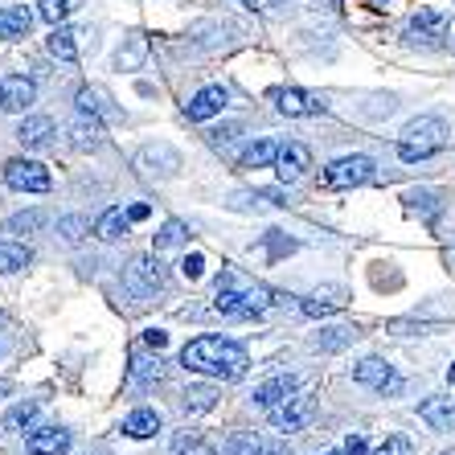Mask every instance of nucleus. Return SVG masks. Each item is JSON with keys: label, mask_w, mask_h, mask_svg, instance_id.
Masks as SVG:
<instances>
[{"label": "nucleus", "mask_w": 455, "mask_h": 455, "mask_svg": "<svg viewBox=\"0 0 455 455\" xmlns=\"http://www.w3.org/2000/svg\"><path fill=\"white\" fill-rule=\"evenodd\" d=\"M180 365L189 373H202V378L213 381H238L251 365L246 349L238 340H226V337H197L180 349Z\"/></svg>", "instance_id": "f257e3e1"}, {"label": "nucleus", "mask_w": 455, "mask_h": 455, "mask_svg": "<svg viewBox=\"0 0 455 455\" xmlns=\"http://www.w3.org/2000/svg\"><path fill=\"white\" fill-rule=\"evenodd\" d=\"M271 304H275L271 291L251 283L238 271H222V275L213 279V312H222L226 320H254V316H263Z\"/></svg>", "instance_id": "f03ea898"}, {"label": "nucleus", "mask_w": 455, "mask_h": 455, "mask_svg": "<svg viewBox=\"0 0 455 455\" xmlns=\"http://www.w3.org/2000/svg\"><path fill=\"white\" fill-rule=\"evenodd\" d=\"M447 144V124L439 116H419L403 127V140H398V160L414 164V160H427Z\"/></svg>", "instance_id": "7ed1b4c3"}, {"label": "nucleus", "mask_w": 455, "mask_h": 455, "mask_svg": "<svg viewBox=\"0 0 455 455\" xmlns=\"http://www.w3.org/2000/svg\"><path fill=\"white\" fill-rule=\"evenodd\" d=\"M373 177H378V164L370 156H337L332 164H324L320 185L324 189H357V185H370Z\"/></svg>", "instance_id": "20e7f679"}, {"label": "nucleus", "mask_w": 455, "mask_h": 455, "mask_svg": "<svg viewBox=\"0 0 455 455\" xmlns=\"http://www.w3.org/2000/svg\"><path fill=\"white\" fill-rule=\"evenodd\" d=\"M4 185L17 193H50V169H45L42 160H4Z\"/></svg>", "instance_id": "39448f33"}, {"label": "nucleus", "mask_w": 455, "mask_h": 455, "mask_svg": "<svg viewBox=\"0 0 455 455\" xmlns=\"http://www.w3.org/2000/svg\"><path fill=\"white\" fill-rule=\"evenodd\" d=\"M353 381H357V386H370V390H378V394L403 390V378H398V370H394L390 361H381V357L357 361V365H353Z\"/></svg>", "instance_id": "423d86ee"}, {"label": "nucleus", "mask_w": 455, "mask_h": 455, "mask_svg": "<svg viewBox=\"0 0 455 455\" xmlns=\"http://www.w3.org/2000/svg\"><path fill=\"white\" fill-rule=\"evenodd\" d=\"M312 411H316V403H312L307 394H291L287 403H279L275 411H267V414H271V427H275V431H304Z\"/></svg>", "instance_id": "0eeeda50"}, {"label": "nucleus", "mask_w": 455, "mask_h": 455, "mask_svg": "<svg viewBox=\"0 0 455 455\" xmlns=\"http://www.w3.org/2000/svg\"><path fill=\"white\" fill-rule=\"evenodd\" d=\"M33 103H37V86H33V78H25V75H4L0 78V111L17 116V111H29Z\"/></svg>", "instance_id": "6e6552de"}, {"label": "nucleus", "mask_w": 455, "mask_h": 455, "mask_svg": "<svg viewBox=\"0 0 455 455\" xmlns=\"http://www.w3.org/2000/svg\"><path fill=\"white\" fill-rule=\"evenodd\" d=\"M136 164L144 169V177H177L180 156H177V148H169V144H144Z\"/></svg>", "instance_id": "1a4fd4ad"}, {"label": "nucleus", "mask_w": 455, "mask_h": 455, "mask_svg": "<svg viewBox=\"0 0 455 455\" xmlns=\"http://www.w3.org/2000/svg\"><path fill=\"white\" fill-rule=\"evenodd\" d=\"M226 103H230V91H226V86H205V91H197V95L185 103V119H193V124H205V119L222 116Z\"/></svg>", "instance_id": "9d476101"}, {"label": "nucleus", "mask_w": 455, "mask_h": 455, "mask_svg": "<svg viewBox=\"0 0 455 455\" xmlns=\"http://www.w3.org/2000/svg\"><path fill=\"white\" fill-rule=\"evenodd\" d=\"M291 394H299V381L291 378V373H279V378H267L263 386H254L251 403L259 406V411H275V406L287 403Z\"/></svg>", "instance_id": "9b49d317"}, {"label": "nucleus", "mask_w": 455, "mask_h": 455, "mask_svg": "<svg viewBox=\"0 0 455 455\" xmlns=\"http://www.w3.org/2000/svg\"><path fill=\"white\" fill-rule=\"evenodd\" d=\"M271 99H275V107L283 111V116H291V119L320 116V111H324V103H320L316 95H307V91H296V86H279V91H271Z\"/></svg>", "instance_id": "f8f14e48"}, {"label": "nucleus", "mask_w": 455, "mask_h": 455, "mask_svg": "<svg viewBox=\"0 0 455 455\" xmlns=\"http://www.w3.org/2000/svg\"><path fill=\"white\" fill-rule=\"evenodd\" d=\"M279 180H299L307 169H312V152H307V144H299V140H287V144H279Z\"/></svg>", "instance_id": "ddd939ff"}, {"label": "nucleus", "mask_w": 455, "mask_h": 455, "mask_svg": "<svg viewBox=\"0 0 455 455\" xmlns=\"http://www.w3.org/2000/svg\"><path fill=\"white\" fill-rule=\"evenodd\" d=\"M439 33H443V12L439 9H419L411 17V21H406V29H403V37L411 45H435V37H439Z\"/></svg>", "instance_id": "4468645a"}, {"label": "nucleus", "mask_w": 455, "mask_h": 455, "mask_svg": "<svg viewBox=\"0 0 455 455\" xmlns=\"http://www.w3.org/2000/svg\"><path fill=\"white\" fill-rule=\"evenodd\" d=\"M25 451L29 455H66L70 451V431H62V427H33L29 439H25Z\"/></svg>", "instance_id": "2eb2a0df"}, {"label": "nucleus", "mask_w": 455, "mask_h": 455, "mask_svg": "<svg viewBox=\"0 0 455 455\" xmlns=\"http://www.w3.org/2000/svg\"><path fill=\"white\" fill-rule=\"evenodd\" d=\"M132 287H136L140 296H152V291H160L164 287V267H160L156 254H140L136 263H132Z\"/></svg>", "instance_id": "dca6fc26"}, {"label": "nucleus", "mask_w": 455, "mask_h": 455, "mask_svg": "<svg viewBox=\"0 0 455 455\" xmlns=\"http://www.w3.org/2000/svg\"><path fill=\"white\" fill-rule=\"evenodd\" d=\"M33 29V12L25 4H4L0 9V42H21Z\"/></svg>", "instance_id": "f3484780"}, {"label": "nucleus", "mask_w": 455, "mask_h": 455, "mask_svg": "<svg viewBox=\"0 0 455 455\" xmlns=\"http://www.w3.org/2000/svg\"><path fill=\"white\" fill-rule=\"evenodd\" d=\"M226 455H291V451H287V443H271V439H263V435L243 431L226 443Z\"/></svg>", "instance_id": "a211bd4d"}, {"label": "nucleus", "mask_w": 455, "mask_h": 455, "mask_svg": "<svg viewBox=\"0 0 455 455\" xmlns=\"http://www.w3.org/2000/svg\"><path fill=\"white\" fill-rule=\"evenodd\" d=\"M419 419H423L427 427H435V431H451L455 427V398H427V403L419 406Z\"/></svg>", "instance_id": "6ab92c4d"}, {"label": "nucleus", "mask_w": 455, "mask_h": 455, "mask_svg": "<svg viewBox=\"0 0 455 455\" xmlns=\"http://www.w3.org/2000/svg\"><path fill=\"white\" fill-rule=\"evenodd\" d=\"M279 160V140H254V144H246V152L238 156V169H271Z\"/></svg>", "instance_id": "aec40b11"}, {"label": "nucleus", "mask_w": 455, "mask_h": 455, "mask_svg": "<svg viewBox=\"0 0 455 455\" xmlns=\"http://www.w3.org/2000/svg\"><path fill=\"white\" fill-rule=\"evenodd\" d=\"M127 230H132V218L124 213V205H111V210H103L95 218V238H103V243H116Z\"/></svg>", "instance_id": "412c9836"}, {"label": "nucleus", "mask_w": 455, "mask_h": 455, "mask_svg": "<svg viewBox=\"0 0 455 455\" xmlns=\"http://www.w3.org/2000/svg\"><path fill=\"white\" fill-rule=\"evenodd\" d=\"M345 304H349V299H345L340 287H324V291H312L299 307H304V316H332V312H340Z\"/></svg>", "instance_id": "4be33fe9"}, {"label": "nucleus", "mask_w": 455, "mask_h": 455, "mask_svg": "<svg viewBox=\"0 0 455 455\" xmlns=\"http://www.w3.org/2000/svg\"><path fill=\"white\" fill-rule=\"evenodd\" d=\"M17 140H21L25 148H45L53 140V119L50 116H29L21 119V127H17Z\"/></svg>", "instance_id": "5701e85b"}, {"label": "nucleus", "mask_w": 455, "mask_h": 455, "mask_svg": "<svg viewBox=\"0 0 455 455\" xmlns=\"http://www.w3.org/2000/svg\"><path fill=\"white\" fill-rule=\"evenodd\" d=\"M70 148H78V152L103 148V124H99L95 116H91V119H78V124L70 127Z\"/></svg>", "instance_id": "b1692460"}, {"label": "nucleus", "mask_w": 455, "mask_h": 455, "mask_svg": "<svg viewBox=\"0 0 455 455\" xmlns=\"http://www.w3.org/2000/svg\"><path fill=\"white\" fill-rule=\"evenodd\" d=\"M124 431L132 435V439H152V435L160 431V414L148 411V406H140V411H132L124 419Z\"/></svg>", "instance_id": "393cba45"}, {"label": "nucleus", "mask_w": 455, "mask_h": 455, "mask_svg": "<svg viewBox=\"0 0 455 455\" xmlns=\"http://www.w3.org/2000/svg\"><path fill=\"white\" fill-rule=\"evenodd\" d=\"M33 263L29 246L21 243H0V275H12V271H25Z\"/></svg>", "instance_id": "a878e982"}, {"label": "nucleus", "mask_w": 455, "mask_h": 455, "mask_svg": "<svg viewBox=\"0 0 455 455\" xmlns=\"http://www.w3.org/2000/svg\"><path fill=\"white\" fill-rule=\"evenodd\" d=\"M50 53H53V58H62L66 66H75V62H78L75 33L66 29V25H53V33H50Z\"/></svg>", "instance_id": "bb28decb"}, {"label": "nucleus", "mask_w": 455, "mask_h": 455, "mask_svg": "<svg viewBox=\"0 0 455 455\" xmlns=\"http://www.w3.org/2000/svg\"><path fill=\"white\" fill-rule=\"evenodd\" d=\"M180 398H185L180 406H185L189 414H205V411H213V406H218V390H213V386H189Z\"/></svg>", "instance_id": "cd10ccee"}, {"label": "nucleus", "mask_w": 455, "mask_h": 455, "mask_svg": "<svg viewBox=\"0 0 455 455\" xmlns=\"http://www.w3.org/2000/svg\"><path fill=\"white\" fill-rule=\"evenodd\" d=\"M50 222L42 210H29V213H12L9 222H4V234H33V230H42V226Z\"/></svg>", "instance_id": "c85d7f7f"}, {"label": "nucleus", "mask_w": 455, "mask_h": 455, "mask_svg": "<svg viewBox=\"0 0 455 455\" xmlns=\"http://www.w3.org/2000/svg\"><path fill=\"white\" fill-rule=\"evenodd\" d=\"M127 378L136 381V386H148V381H160V357H132V370H127Z\"/></svg>", "instance_id": "c756f323"}, {"label": "nucleus", "mask_w": 455, "mask_h": 455, "mask_svg": "<svg viewBox=\"0 0 455 455\" xmlns=\"http://www.w3.org/2000/svg\"><path fill=\"white\" fill-rule=\"evenodd\" d=\"M185 238H189L185 222H164V226H160V234L152 238V246H156V254H160V251H172V246H180Z\"/></svg>", "instance_id": "7c9ffc66"}, {"label": "nucleus", "mask_w": 455, "mask_h": 455, "mask_svg": "<svg viewBox=\"0 0 455 455\" xmlns=\"http://www.w3.org/2000/svg\"><path fill=\"white\" fill-rule=\"evenodd\" d=\"M357 337H361L357 329H324V332L316 337V345H320L324 353H337V349H345V345H353Z\"/></svg>", "instance_id": "2f4dec72"}, {"label": "nucleus", "mask_w": 455, "mask_h": 455, "mask_svg": "<svg viewBox=\"0 0 455 455\" xmlns=\"http://www.w3.org/2000/svg\"><path fill=\"white\" fill-rule=\"evenodd\" d=\"M144 53H148V42H144V37H132V45L116 53V66L119 70H136V66L144 62Z\"/></svg>", "instance_id": "473e14b6"}, {"label": "nucleus", "mask_w": 455, "mask_h": 455, "mask_svg": "<svg viewBox=\"0 0 455 455\" xmlns=\"http://www.w3.org/2000/svg\"><path fill=\"white\" fill-rule=\"evenodd\" d=\"M33 419H37V403H17L9 411V419H4V431H17V427H25V431H29Z\"/></svg>", "instance_id": "72a5a7b5"}, {"label": "nucleus", "mask_w": 455, "mask_h": 455, "mask_svg": "<svg viewBox=\"0 0 455 455\" xmlns=\"http://www.w3.org/2000/svg\"><path fill=\"white\" fill-rule=\"evenodd\" d=\"M172 455H218L213 447H205L197 435H177V443H172Z\"/></svg>", "instance_id": "f704fd0d"}, {"label": "nucleus", "mask_w": 455, "mask_h": 455, "mask_svg": "<svg viewBox=\"0 0 455 455\" xmlns=\"http://www.w3.org/2000/svg\"><path fill=\"white\" fill-rule=\"evenodd\" d=\"M75 103H78V111H83V116H103V95H99V91H91V86H83V91H78L75 95Z\"/></svg>", "instance_id": "c9c22d12"}, {"label": "nucleus", "mask_w": 455, "mask_h": 455, "mask_svg": "<svg viewBox=\"0 0 455 455\" xmlns=\"http://www.w3.org/2000/svg\"><path fill=\"white\" fill-rule=\"evenodd\" d=\"M37 12H42V21L62 25L66 12H70V0H42V4H37Z\"/></svg>", "instance_id": "e433bc0d"}, {"label": "nucleus", "mask_w": 455, "mask_h": 455, "mask_svg": "<svg viewBox=\"0 0 455 455\" xmlns=\"http://www.w3.org/2000/svg\"><path fill=\"white\" fill-rule=\"evenodd\" d=\"M243 4L254 12H267V17H283V12H291L296 0H243Z\"/></svg>", "instance_id": "4c0bfd02"}, {"label": "nucleus", "mask_w": 455, "mask_h": 455, "mask_svg": "<svg viewBox=\"0 0 455 455\" xmlns=\"http://www.w3.org/2000/svg\"><path fill=\"white\" fill-rule=\"evenodd\" d=\"M58 230H62L66 243H83L86 230H91V222H86V218H62V222H58Z\"/></svg>", "instance_id": "58836bf2"}, {"label": "nucleus", "mask_w": 455, "mask_h": 455, "mask_svg": "<svg viewBox=\"0 0 455 455\" xmlns=\"http://www.w3.org/2000/svg\"><path fill=\"white\" fill-rule=\"evenodd\" d=\"M373 455H411V439L406 435H390L381 447H373Z\"/></svg>", "instance_id": "ea45409f"}, {"label": "nucleus", "mask_w": 455, "mask_h": 455, "mask_svg": "<svg viewBox=\"0 0 455 455\" xmlns=\"http://www.w3.org/2000/svg\"><path fill=\"white\" fill-rule=\"evenodd\" d=\"M180 275H185V279H202L205 275V259H202V254H197V251L185 254V259H180Z\"/></svg>", "instance_id": "a19ab883"}, {"label": "nucleus", "mask_w": 455, "mask_h": 455, "mask_svg": "<svg viewBox=\"0 0 455 455\" xmlns=\"http://www.w3.org/2000/svg\"><path fill=\"white\" fill-rule=\"evenodd\" d=\"M411 210H423L427 218H435V213H439V197H435V193H411Z\"/></svg>", "instance_id": "79ce46f5"}, {"label": "nucleus", "mask_w": 455, "mask_h": 455, "mask_svg": "<svg viewBox=\"0 0 455 455\" xmlns=\"http://www.w3.org/2000/svg\"><path fill=\"white\" fill-rule=\"evenodd\" d=\"M267 246H271V259L283 251H296V243L291 238H283V230H267Z\"/></svg>", "instance_id": "37998d69"}, {"label": "nucleus", "mask_w": 455, "mask_h": 455, "mask_svg": "<svg viewBox=\"0 0 455 455\" xmlns=\"http://www.w3.org/2000/svg\"><path fill=\"white\" fill-rule=\"evenodd\" d=\"M144 345H152V349H164V345H169V332L148 329V332H144Z\"/></svg>", "instance_id": "c03bdc74"}, {"label": "nucleus", "mask_w": 455, "mask_h": 455, "mask_svg": "<svg viewBox=\"0 0 455 455\" xmlns=\"http://www.w3.org/2000/svg\"><path fill=\"white\" fill-rule=\"evenodd\" d=\"M345 455H365V439H361V435H349V439H345Z\"/></svg>", "instance_id": "a18cd8bd"}, {"label": "nucleus", "mask_w": 455, "mask_h": 455, "mask_svg": "<svg viewBox=\"0 0 455 455\" xmlns=\"http://www.w3.org/2000/svg\"><path fill=\"white\" fill-rule=\"evenodd\" d=\"M234 132H238V127H218V132H210V144H226Z\"/></svg>", "instance_id": "49530a36"}, {"label": "nucleus", "mask_w": 455, "mask_h": 455, "mask_svg": "<svg viewBox=\"0 0 455 455\" xmlns=\"http://www.w3.org/2000/svg\"><path fill=\"white\" fill-rule=\"evenodd\" d=\"M148 205H144V202H140V205H132V210H127V218H132V222H144V218H148Z\"/></svg>", "instance_id": "de8ad7c7"}, {"label": "nucleus", "mask_w": 455, "mask_h": 455, "mask_svg": "<svg viewBox=\"0 0 455 455\" xmlns=\"http://www.w3.org/2000/svg\"><path fill=\"white\" fill-rule=\"evenodd\" d=\"M447 381H451V386H455V365H451V370H447Z\"/></svg>", "instance_id": "09e8293b"}, {"label": "nucleus", "mask_w": 455, "mask_h": 455, "mask_svg": "<svg viewBox=\"0 0 455 455\" xmlns=\"http://www.w3.org/2000/svg\"><path fill=\"white\" fill-rule=\"evenodd\" d=\"M329 455H345V451H329Z\"/></svg>", "instance_id": "8fccbe9b"}]
</instances>
